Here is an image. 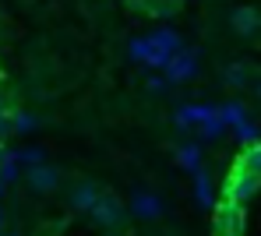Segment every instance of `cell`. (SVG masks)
Listing matches in <instances>:
<instances>
[{
    "mask_svg": "<svg viewBox=\"0 0 261 236\" xmlns=\"http://www.w3.org/2000/svg\"><path fill=\"white\" fill-rule=\"evenodd\" d=\"M194 71H198V49L184 46L173 60L166 64V81H170V85H184V81L194 78Z\"/></svg>",
    "mask_w": 261,
    "mask_h": 236,
    "instance_id": "4",
    "label": "cell"
},
{
    "mask_svg": "<svg viewBox=\"0 0 261 236\" xmlns=\"http://www.w3.org/2000/svg\"><path fill=\"white\" fill-rule=\"evenodd\" d=\"M99 197H102V190H99V184H92V180H78V184L71 187V194H67L71 208H74V212H85V215L95 208Z\"/></svg>",
    "mask_w": 261,
    "mask_h": 236,
    "instance_id": "7",
    "label": "cell"
},
{
    "mask_svg": "<svg viewBox=\"0 0 261 236\" xmlns=\"http://www.w3.org/2000/svg\"><path fill=\"white\" fill-rule=\"evenodd\" d=\"M251 88H254V95H258V102H261V71L254 74V85H251Z\"/></svg>",
    "mask_w": 261,
    "mask_h": 236,
    "instance_id": "21",
    "label": "cell"
},
{
    "mask_svg": "<svg viewBox=\"0 0 261 236\" xmlns=\"http://www.w3.org/2000/svg\"><path fill=\"white\" fill-rule=\"evenodd\" d=\"M130 212H134L138 219H145V222H155V219L163 215V197H159L155 190L138 187L130 194Z\"/></svg>",
    "mask_w": 261,
    "mask_h": 236,
    "instance_id": "6",
    "label": "cell"
},
{
    "mask_svg": "<svg viewBox=\"0 0 261 236\" xmlns=\"http://www.w3.org/2000/svg\"><path fill=\"white\" fill-rule=\"evenodd\" d=\"M4 155H7V148H4V144H0V162H4Z\"/></svg>",
    "mask_w": 261,
    "mask_h": 236,
    "instance_id": "24",
    "label": "cell"
},
{
    "mask_svg": "<svg viewBox=\"0 0 261 236\" xmlns=\"http://www.w3.org/2000/svg\"><path fill=\"white\" fill-rule=\"evenodd\" d=\"M4 222H7V219H4V208H0V233H4Z\"/></svg>",
    "mask_w": 261,
    "mask_h": 236,
    "instance_id": "23",
    "label": "cell"
},
{
    "mask_svg": "<svg viewBox=\"0 0 261 236\" xmlns=\"http://www.w3.org/2000/svg\"><path fill=\"white\" fill-rule=\"evenodd\" d=\"M11 109H14V106L7 102V95H4V88H0V113H11Z\"/></svg>",
    "mask_w": 261,
    "mask_h": 236,
    "instance_id": "20",
    "label": "cell"
},
{
    "mask_svg": "<svg viewBox=\"0 0 261 236\" xmlns=\"http://www.w3.org/2000/svg\"><path fill=\"white\" fill-rule=\"evenodd\" d=\"M219 120L229 124V127H240V124H247V106L244 102H226V106H219Z\"/></svg>",
    "mask_w": 261,
    "mask_h": 236,
    "instance_id": "12",
    "label": "cell"
},
{
    "mask_svg": "<svg viewBox=\"0 0 261 236\" xmlns=\"http://www.w3.org/2000/svg\"><path fill=\"white\" fill-rule=\"evenodd\" d=\"M176 162H180L187 173H198V169H201V148H198V144H184V148L176 152Z\"/></svg>",
    "mask_w": 261,
    "mask_h": 236,
    "instance_id": "14",
    "label": "cell"
},
{
    "mask_svg": "<svg viewBox=\"0 0 261 236\" xmlns=\"http://www.w3.org/2000/svg\"><path fill=\"white\" fill-rule=\"evenodd\" d=\"M11 124H14V131H18V134H29V131H36V127H39V116H32L29 109H14V113H11Z\"/></svg>",
    "mask_w": 261,
    "mask_h": 236,
    "instance_id": "15",
    "label": "cell"
},
{
    "mask_svg": "<svg viewBox=\"0 0 261 236\" xmlns=\"http://www.w3.org/2000/svg\"><path fill=\"white\" fill-rule=\"evenodd\" d=\"M0 236H21V233H14V229H4V233H0Z\"/></svg>",
    "mask_w": 261,
    "mask_h": 236,
    "instance_id": "22",
    "label": "cell"
},
{
    "mask_svg": "<svg viewBox=\"0 0 261 236\" xmlns=\"http://www.w3.org/2000/svg\"><path fill=\"white\" fill-rule=\"evenodd\" d=\"M240 169H247V173L261 176V141L258 144H247V152H244V159H240Z\"/></svg>",
    "mask_w": 261,
    "mask_h": 236,
    "instance_id": "16",
    "label": "cell"
},
{
    "mask_svg": "<svg viewBox=\"0 0 261 236\" xmlns=\"http://www.w3.org/2000/svg\"><path fill=\"white\" fill-rule=\"evenodd\" d=\"M145 85H148V92H166L170 81H166L163 74H152V78H145Z\"/></svg>",
    "mask_w": 261,
    "mask_h": 236,
    "instance_id": "19",
    "label": "cell"
},
{
    "mask_svg": "<svg viewBox=\"0 0 261 236\" xmlns=\"http://www.w3.org/2000/svg\"><path fill=\"white\" fill-rule=\"evenodd\" d=\"M222 85L233 88V92H240V88L254 85V71L247 64H229V67H222Z\"/></svg>",
    "mask_w": 261,
    "mask_h": 236,
    "instance_id": "9",
    "label": "cell"
},
{
    "mask_svg": "<svg viewBox=\"0 0 261 236\" xmlns=\"http://www.w3.org/2000/svg\"><path fill=\"white\" fill-rule=\"evenodd\" d=\"M14 113V109H11ZM11 113H0V144L7 141L11 134H14V124H11Z\"/></svg>",
    "mask_w": 261,
    "mask_h": 236,
    "instance_id": "18",
    "label": "cell"
},
{
    "mask_svg": "<svg viewBox=\"0 0 261 236\" xmlns=\"http://www.w3.org/2000/svg\"><path fill=\"white\" fill-rule=\"evenodd\" d=\"M219 236H240V233H219Z\"/></svg>",
    "mask_w": 261,
    "mask_h": 236,
    "instance_id": "25",
    "label": "cell"
},
{
    "mask_svg": "<svg viewBox=\"0 0 261 236\" xmlns=\"http://www.w3.org/2000/svg\"><path fill=\"white\" fill-rule=\"evenodd\" d=\"M18 162H21L25 169L43 166V162H46V152H43V148H18Z\"/></svg>",
    "mask_w": 261,
    "mask_h": 236,
    "instance_id": "17",
    "label": "cell"
},
{
    "mask_svg": "<svg viewBox=\"0 0 261 236\" xmlns=\"http://www.w3.org/2000/svg\"><path fill=\"white\" fill-rule=\"evenodd\" d=\"M258 39H261V32H258Z\"/></svg>",
    "mask_w": 261,
    "mask_h": 236,
    "instance_id": "26",
    "label": "cell"
},
{
    "mask_svg": "<svg viewBox=\"0 0 261 236\" xmlns=\"http://www.w3.org/2000/svg\"><path fill=\"white\" fill-rule=\"evenodd\" d=\"M258 187H261V176H254V173H247V169H233V176L226 180V201H237V204H247L254 194H258Z\"/></svg>",
    "mask_w": 261,
    "mask_h": 236,
    "instance_id": "2",
    "label": "cell"
},
{
    "mask_svg": "<svg viewBox=\"0 0 261 236\" xmlns=\"http://www.w3.org/2000/svg\"><path fill=\"white\" fill-rule=\"evenodd\" d=\"M110 236H113V233H110Z\"/></svg>",
    "mask_w": 261,
    "mask_h": 236,
    "instance_id": "27",
    "label": "cell"
},
{
    "mask_svg": "<svg viewBox=\"0 0 261 236\" xmlns=\"http://www.w3.org/2000/svg\"><path fill=\"white\" fill-rule=\"evenodd\" d=\"M194 201H198V208H216L212 180H208V173H205V169H198V173H194Z\"/></svg>",
    "mask_w": 261,
    "mask_h": 236,
    "instance_id": "11",
    "label": "cell"
},
{
    "mask_svg": "<svg viewBox=\"0 0 261 236\" xmlns=\"http://www.w3.org/2000/svg\"><path fill=\"white\" fill-rule=\"evenodd\" d=\"M229 28H233L237 36H244V39L258 36V32H261V14H258V7H251V4L233 7V11H229Z\"/></svg>",
    "mask_w": 261,
    "mask_h": 236,
    "instance_id": "5",
    "label": "cell"
},
{
    "mask_svg": "<svg viewBox=\"0 0 261 236\" xmlns=\"http://www.w3.org/2000/svg\"><path fill=\"white\" fill-rule=\"evenodd\" d=\"M124 215H127V208L120 204V197L117 194H110V190H102V197L95 201V208L88 212V219L99 226V229H120L124 226Z\"/></svg>",
    "mask_w": 261,
    "mask_h": 236,
    "instance_id": "1",
    "label": "cell"
},
{
    "mask_svg": "<svg viewBox=\"0 0 261 236\" xmlns=\"http://www.w3.org/2000/svg\"><path fill=\"white\" fill-rule=\"evenodd\" d=\"M21 176H25V187L32 190V194H43V197H46V194H53V190L60 187V173H57V166H49V162L25 169Z\"/></svg>",
    "mask_w": 261,
    "mask_h": 236,
    "instance_id": "3",
    "label": "cell"
},
{
    "mask_svg": "<svg viewBox=\"0 0 261 236\" xmlns=\"http://www.w3.org/2000/svg\"><path fill=\"white\" fill-rule=\"evenodd\" d=\"M18 173H25V166L18 162V152H7L4 155V162H0V184L7 187V184H14L18 180Z\"/></svg>",
    "mask_w": 261,
    "mask_h": 236,
    "instance_id": "13",
    "label": "cell"
},
{
    "mask_svg": "<svg viewBox=\"0 0 261 236\" xmlns=\"http://www.w3.org/2000/svg\"><path fill=\"white\" fill-rule=\"evenodd\" d=\"M148 39H152V46L159 49V53H163L166 60H173L176 53L184 49V43H180V36H176L173 28H166V25H163V28H155V32L148 36Z\"/></svg>",
    "mask_w": 261,
    "mask_h": 236,
    "instance_id": "10",
    "label": "cell"
},
{
    "mask_svg": "<svg viewBox=\"0 0 261 236\" xmlns=\"http://www.w3.org/2000/svg\"><path fill=\"white\" fill-rule=\"evenodd\" d=\"M216 219H219V233H240L244 229V204L222 197L216 204Z\"/></svg>",
    "mask_w": 261,
    "mask_h": 236,
    "instance_id": "8",
    "label": "cell"
}]
</instances>
